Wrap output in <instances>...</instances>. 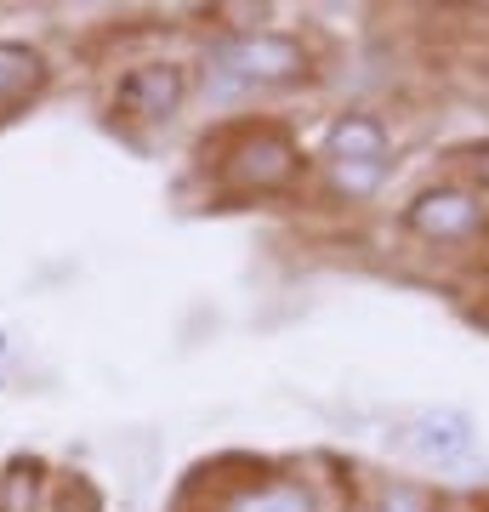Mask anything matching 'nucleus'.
<instances>
[{"label": "nucleus", "mask_w": 489, "mask_h": 512, "mask_svg": "<svg viewBox=\"0 0 489 512\" xmlns=\"http://www.w3.org/2000/svg\"><path fill=\"white\" fill-rule=\"evenodd\" d=\"M217 80L234 86V92H262V86H296L308 80L313 57L296 35H279V29H245V35L222 40L217 46Z\"/></svg>", "instance_id": "obj_1"}, {"label": "nucleus", "mask_w": 489, "mask_h": 512, "mask_svg": "<svg viewBox=\"0 0 489 512\" xmlns=\"http://www.w3.org/2000/svg\"><path fill=\"white\" fill-rule=\"evenodd\" d=\"M404 228L421 239H438V245H455V239H472L484 228V205L472 200L467 188H421L416 200L404 205Z\"/></svg>", "instance_id": "obj_3"}, {"label": "nucleus", "mask_w": 489, "mask_h": 512, "mask_svg": "<svg viewBox=\"0 0 489 512\" xmlns=\"http://www.w3.org/2000/svg\"><path fill=\"white\" fill-rule=\"evenodd\" d=\"M228 512H313V507L296 484H268V490H251L245 501H234Z\"/></svg>", "instance_id": "obj_9"}, {"label": "nucleus", "mask_w": 489, "mask_h": 512, "mask_svg": "<svg viewBox=\"0 0 489 512\" xmlns=\"http://www.w3.org/2000/svg\"><path fill=\"white\" fill-rule=\"evenodd\" d=\"M472 444H478V433L461 410H421L404 421V450L421 461H461L472 456Z\"/></svg>", "instance_id": "obj_5"}, {"label": "nucleus", "mask_w": 489, "mask_h": 512, "mask_svg": "<svg viewBox=\"0 0 489 512\" xmlns=\"http://www.w3.org/2000/svg\"><path fill=\"white\" fill-rule=\"evenodd\" d=\"M381 171H387V160L381 165H330V183L342 188V194H370L381 183Z\"/></svg>", "instance_id": "obj_10"}, {"label": "nucleus", "mask_w": 489, "mask_h": 512, "mask_svg": "<svg viewBox=\"0 0 489 512\" xmlns=\"http://www.w3.org/2000/svg\"><path fill=\"white\" fill-rule=\"evenodd\" d=\"M0 387H6V376H0Z\"/></svg>", "instance_id": "obj_14"}, {"label": "nucleus", "mask_w": 489, "mask_h": 512, "mask_svg": "<svg viewBox=\"0 0 489 512\" xmlns=\"http://www.w3.org/2000/svg\"><path fill=\"white\" fill-rule=\"evenodd\" d=\"M325 154L330 165H381L387 160V126L376 114H336L325 131Z\"/></svg>", "instance_id": "obj_6"}, {"label": "nucleus", "mask_w": 489, "mask_h": 512, "mask_svg": "<svg viewBox=\"0 0 489 512\" xmlns=\"http://www.w3.org/2000/svg\"><path fill=\"white\" fill-rule=\"evenodd\" d=\"M40 461H12L0 473V512H35L40 507Z\"/></svg>", "instance_id": "obj_8"}, {"label": "nucleus", "mask_w": 489, "mask_h": 512, "mask_svg": "<svg viewBox=\"0 0 489 512\" xmlns=\"http://www.w3.org/2000/svg\"><path fill=\"white\" fill-rule=\"evenodd\" d=\"M40 86H46V57L23 40H0V109L35 97Z\"/></svg>", "instance_id": "obj_7"}, {"label": "nucleus", "mask_w": 489, "mask_h": 512, "mask_svg": "<svg viewBox=\"0 0 489 512\" xmlns=\"http://www.w3.org/2000/svg\"><path fill=\"white\" fill-rule=\"evenodd\" d=\"M0 359H6V330H0Z\"/></svg>", "instance_id": "obj_12"}, {"label": "nucleus", "mask_w": 489, "mask_h": 512, "mask_svg": "<svg viewBox=\"0 0 489 512\" xmlns=\"http://www.w3.org/2000/svg\"><path fill=\"white\" fill-rule=\"evenodd\" d=\"M438 512H455V507H438Z\"/></svg>", "instance_id": "obj_13"}, {"label": "nucleus", "mask_w": 489, "mask_h": 512, "mask_svg": "<svg viewBox=\"0 0 489 512\" xmlns=\"http://www.w3.org/2000/svg\"><path fill=\"white\" fill-rule=\"evenodd\" d=\"M114 103L126 114H137V120H171L188 103V74L177 63H137V69L120 74Z\"/></svg>", "instance_id": "obj_4"}, {"label": "nucleus", "mask_w": 489, "mask_h": 512, "mask_svg": "<svg viewBox=\"0 0 489 512\" xmlns=\"http://www.w3.org/2000/svg\"><path fill=\"white\" fill-rule=\"evenodd\" d=\"M472 165H478V177H484V183H489V143L478 148V154H472Z\"/></svg>", "instance_id": "obj_11"}, {"label": "nucleus", "mask_w": 489, "mask_h": 512, "mask_svg": "<svg viewBox=\"0 0 489 512\" xmlns=\"http://www.w3.org/2000/svg\"><path fill=\"white\" fill-rule=\"evenodd\" d=\"M296 171H302V154L285 131H245L217 165V177L239 194H279L296 183Z\"/></svg>", "instance_id": "obj_2"}]
</instances>
